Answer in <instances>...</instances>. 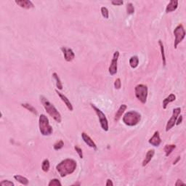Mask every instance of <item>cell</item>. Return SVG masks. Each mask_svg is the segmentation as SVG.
<instances>
[{"label":"cell","instance_id":"2e32d148","mask_svg":"<svg viewBox=\"0 0 186 186\" xmlns=\"http://www.w3.org/2000/svg\"><path fill=\"white\" fill-rule=\"evenodd\" d=\"M154 154H155V151L153 150V149H152V150H149L148 152H147L145 159H144L143 161V167H145L148 163L151 161V159H153Z\"/></svg>","mask_w":186,"mask_h":186},{"label":"cell","instance_id":"9c48e42d","mask_svg":"<svg viewBox=\"0 0 186 186\" xmlns=\"http://www.w3.org/2000/svg\"><path fill=\"white\" fill-rule=\"evenodd\" d=\"M118 57H119V52L116 51L113 55L112 60L110 62V65L108 69L109 73L111 76H114L117 73V63H118Z\"/></svg>","mask_w":186,"mask_h":186},{"label":"cell","instance_id":"52a82bcc","mask_svg":"<svg viewBox=\"0 0 186 186\" xmlns=\"http://www.w3.org/2000/svg\"><path fill=\"white\" fill-rule=\"evenodd\" d=\"M174 35L175 36V44L174 47L176 49L177 48V45L183 41L185 36V31L184 29V27L182 24H179L174 30Z\"/></svg>","mask_w":186,"mask_h":186},{"label":"cell","instance_id":"9a60e30c","mask_svg":"<svg viewBox=\"0 0 186 186\" xmlns=\"http://www.w3.org/2000/svg\"><path fill=\"white\" fill-rule=\"evenodd\" d=\"M177 7H178V1L177 0H172L166 7V13H169L175 11L177 10Z\"/></svg>","mask_w":186,"mask_h":186},{"label":"cell","instance_id":"7402d4cb","mask_svg":"<svg viewBox=\"0 0 186 186\" xmlns=\"http://www.w3.org/2000/svg\"><path fill=\"white\" fill-rule=\"evenodd\" d=\"M176 148V145L172 144V145H166L164 147V152H165L166 156H169L172 153L174 150Z\"/></svg>","mask_w":186,"mask_h":186},{"label":"cell","instance_id":"603a6c76","mask_svg":"<svg viewBox=\"0 0 186 186\" xmlns=\"http://www.w3.org/2000/svg\"><path fill=\"white\" fill-rule=\"evenodd\" d=\"M52 76H53V78L56 81V87H57V88L60 90H63V84H62L60 77L58 76L57 73H53L52 74Z\"/></svg>","mask_w":186,"mask_h":186},{"label":"cell","instance_id":"d6a6232c","mask_svg":"<svg viewBox=\"0 0 186 186\" xmlns=\"http://www.w3.org/2000/svg\"><path fill=\"white\" fill-rule=\"evenodd\" d=\"M111 4H112L113 5H118V6H120V5H122L124 4V2L123 1H115V0H114V1H112L111 2Z\"/></svg>","mask_w":186,"mask_h":186},{"label":"cell","instance_id":"d4e9b609","mask_svg":"<svg viewBox=\"0 0 186 186\" xmlns=\"http://www.w3.org/2000/svg\"><path fill=\"white\" fill-rule=\"evenodd\" d=\"M159 44L160 46V50H161V58H162V62L164 66H166V57H165V53H164V48L163 45V43L161 40L159 41Z\"/></svg>","mask_w":186,"mask_h":186},{"label":"cell","instance_id":"f1b7e54d","mask_svg":"<svg viewBox=\"0 0 186 186\" xmlns=\"http://www.w3.org/2000/svg\"><path fill=\"white\" fill-rule=\"evenodd\" d=\"M101 13H102V15H103L105 18H106V19H108L109 17L108 10L106 7H101Z\"/></svg>","mask_w":186,"mask_h":186},{"label":"cell","instance_id":"cb8c5ba5","mask_svg":"<svg viewBox=\"0 0 186 186\" xmlns=\"http://www.w3.org/2000/svg\"><path fill=\"white\" fill-rule=\"evenodd\" d=\"M50 161L48 159H44V161H42V164H41V169L43 170V172H48V171L50 170Z\"/></svg>","mask_w":186,"mask_h":186},{"label":"cell","instance_id":"44dd1931","mask_svg":"<svg viewBox=\"0 0 186 186\" xmlns=\"http://www.w3.org/2000/svg\"><path fill=\"white\" fill-rule=\"evenodd\" d=\"M139 64V58L137 56H132L131 57L130 60H129V65L131 68H136L137 66H138Z\"/></svg>","mask_w":186,"mask_h":186},{"label":"cell","instance_id":"484cf974","mask_svg":"<svg viewBox=\"0 0 186 186\" xmlns=\"http://www.w3.org/2000/svg\"><path fill=\"white\" fill-rule=\"evenodd\" d=\"M126 13H127V15H132L134 13V7L131 2L127 3L126 5Z\"/></svg>","mask_w":186,"mask_h":186},{"label":"cell","instance_id":"e575fe53","mask_svg":"<svg viewBox=\"0 0 186 186\" xmlns=\"http://www.w3.org/2000/svg\"><path fill=\"white\" fill-rule=\"evenodd\" d=\"M175 185V186H179V185H185V183H183L181 180H180V179H177Z\"/></svg>","mask_w":186,"mask_h":186},{"label":"cell","instance_id":"4fadbf2b","mask_svg":"<svg viewBox=\"0 0 186 186\" xmlns=\"http://www.w3.org/2000/svg\"><path fill=\"white\" fill-rule=\"evenodd\" d=\"M15 3L24 9H31L34 7L33 2L29 0H15Z\"/></svg>","mask_w":186,"mask_h":186},{"label":"cell","instance_id":"277c9868","mask_svg":"<svg viewBox=\"0 0 186 186\" xmlns=\"http://www.w3.org/2000/svg\"><path fill=\"white\" fill-rule=\"evenodd\" d=\"M39 131L43 136H49L52 134L53 129L50 124L49 119L44 114H41L39 118Z\"/></svg>","mask_w":186,"mask_h":186},{"label":"cell","instance_id":"5b68a950","mask_svg":"<svg viewBox=\"0 0 186 186\" xmlns=\"http://www.w3.org/2000/svg\"><path fill=\"white\" fill-rule=\"evenodd\" d=\"M134 92L135 96L140 102L143 104H145L147 101V97H148V87L145 84H137L134 87Z\"/></svg>","mask_w":186,"mask_h":186},{"label":"cell","instance_id":"d590c367","mask_svg":"<svg viewBox=\"0 0 186 186\" xmlns=\"http://www.w3.org/2000/svg\"><path fill=\"white\" fill-rule=\"evenodd\" d=\"M106 186H113L114 185V183H113L112 180H110V179H108L107 182H106Z\"/></svg>","mask_w":186,"mask_h":186},{"label":"cell","instance_id":"e0dca14e","mask_svg":"<svg viewBox=\"0 0 186 186\" xmlns=\"http://www.w3.org/2000/svg\"><path fill=\"white\" fill-rule=\"evenodd\" d=\"M126 108L127 107H126V106L125 104L121 105L118 110H117V112L116 113L115 117H114V121H115V122H118V120L120 119V118L122 116V114H123L125 110H126Z\"/></svg>","mask_w":186,"mask_h":186},{"label":"cell","instance_id":"f546056e","mask_svg":"<svg viewBox=\"0 0 186 186\" xmlns=\"http://www.w3.org/2000/svg\"><path fill=\"white\" fill-rule=\"evenodd\" d=\"M15 184L10 180H3L0 183V186H14Z\"/></svg>","mask_w":186,"mask_h":186},{"label":"cell","instance_id":"836d02e7","mask_svg":"<svg viewBox=\"0 0 186 186\" xmlns=\"http://www.w3.org/2000/svg\"><path fill=\"white\" fill-rule=\"evenodd\" d=\"M182 122H183V116L179 115L178 117H177V121H176V123H175V124L179 125L180 124L182 123Z\"/></svg>","mask_w":186,"mask_h":186},{"label":"cell","instance_id":"ba28073f","mask_svg":"<svg viewBox=\"0 0 186 186\" xmlns=\"http://www.w3.org/2000/svg\"><path fill=\"white\" fill-rule=\"evenodd\" d=\"M180 113H181V108H176L174 109L173 112H172V116H171L170 119L168 121L167 126H166V132H169L175 126V123H176L177 118L178 116L180 114Z\"/></svg>","mask_w":186,"mask_h":186},{"label":"cell","instance_id":"4316f807","mask_svg":"<svg viewBox=\"0 0 186 186\" xmlns=\"http://www.w3.org/2000/svg\"><path fill=\"white\" fill-rule=\"evenodd\" d=\"M63 145H64V143H63V141H58L56 143L54 144L53 148L55 151H58V150H60L61 148H63Z\"/></svg>","mask_w":186,"mask_h":186},{"label":"cell","instance_id":"30bf717a","mask_svg":"<svg viewBox=\"0 0 186 186\" xmlns=\"http://www.w3.org/2000/svg\"><path fill=\"white\" fill-rule=\"evenodd\" d=\"M61 50L63 52V55H64L65 60L67 62H71L74 60V58H75V54L72 50L63 47V48H61Z\"/></svg>","mask_w":186,"mask_h":186},{"label":"cell","instance_id":"6da1fadb","mask_svg":"<svg viewBox=\"0 0 186 186\" xmlns=\"http://www.w3.org/2000/svg\"><path fill=\"white\" fill-rule=\"evenodd\" d=\"M76 161L72 159H66L60 161L57 166L56 169L60 174L61 177H66L72 174L76 169Z\"/></svg>","mask_w":186,"mask_h":186},{"label":"cell","instance_id":"8fae6325","mask_svg":"<svg viewBox=\"0 0 186 186\" xmlns=\"http://www.w3.org/2000/svg\"><path fill=\"white\" fill-rule=\"evenodd\" d=\"M148 143L150 144H151L153 146L155 147H158L159 146L160 144L161 143V140L160 138V135H159V131H156L153 134V135L152 136L151 138L148 141Z\"/></svg>","mask_w":186,"mask_h":186},{"label":"cell","instance_id":"7a4b0ae2","mask_svg":"<svg viewBox=\"0 0 186 186\" xmlns=\"http://www.w3.org/2000/svg\"><path fill=\"white\" fill-rule=\"evenodd\" d=\"M40 100H41V103H42L43 106H44V109H45V110L47 111V113H48L55 121H56L58 123H60L62 120L61 115H60L58 110H57V108L54 106V105H52V103H51L45 97L43 96V95L40 96Z\"/></svg>","mask_w":186,"mask_h":186},{"label":"cell","instance_id":"d6986e66","mask_svg":"<svg viewBox=\"0 0 186 186\" xmlns=\"http://www.w3.org/2000/svg\"><path fill=\"white\" fill-rule=\"evenodd\" d=\"M14 179L17 180V182H19L21 184L23 185H29V180L23 176H21L19 175H14Z\"/></svg>","mask_w":186,"mask_h":186},{"label":"cell","instance_id":"4dcf8cb0","mask_svg":"<svg viewBox=\"0 0 186 186\" xmlns=\"http://www.w3.org/2000/svg\"><path fill=\"white\" fill-rule=\"evenodd\" d=\"M114 87L116 90H119L121 87H122V82H121V79L119 78L116 79L115 82H114Z\"/></svg>","mask_w":186,"mask_h":186},{"label":"cell","instance_id":"83f0119b","mask_svg":"<svg viewBox=\"0 0 186 186\" xmlns=\"http://www.w3.org/2000/svg\"><path fill=\"white\" fill-rule=\"evenodd\" d=\"M62 184L58 179H52L50 181L48 186H61Z\"/></svg>","mask_w":186,"mask_h":186},{"label":"cell","instance_id":"7c38bea8","mask_svg":"<svg viewBox=\"0 0 186 186\" xmlns=\"http://www.w3.org/2000/svg\"><path fill=\"white\" fill-rule=\"evenodd\" d=\"M82 139H83L84 142L85 143L87 144L88 146H90V148H94L95 151L98 149L96 144L95 143V142H94V141L92 140V138L88 135V134H86L85 132H82Z\"/></svg>","mask_w":186,"mask_h":186},{"label":"cell","instance_id":"1f68e13d","mask_svg":"<svg viewBox=\"0 0 186 186\" xmlns=\"http://www.w3.org/2000/svg\"><path fill=\"white\" fill-rule=\"evenodd\" d=\"M74 148H75L76 151L77 152V153L79 154V157H80L81 159H83V152H82V148H80L79 147H78L77 145H75V146H74Z\"/></svg>","mask_w":186,"mask_h":186},{"label":"cell","instance_id":"ffe728a7","mask_svg":"<svg viewBox=\"0 0 186 186\" xmlns=\"http://www.w3.org/2000/svg\"><path fill=\"white\" fill-rule=\"evenodd\" d=\"M21 106L23 108H25V109H27L28 110H29L30 112H31L32 114H33L34 115H37L38 114V113H37V110H36V109L34 107H33L32 105L29 104V103H23V104H21Z\"/></svg>","mask_w":186,"mask_h":186},{"label":"cell","instance_id":"5bb4252c","mask_svg":"<svg viewBox=\"0 0 186 186\" xmlns=\"http://www.w3.org/2000/svg\"><path fill=\"white\" fill-rule=\"evenodd\" d=\"M55 92H56V93L58 94V95L60 97V98L61 99V100L63 101V103H65V105L66 106V107L68 108V110H71V111H72V110H74V108H73L72 104H71V103L70 102L69 100L67 98V97L66 96V95H63V94H62L61 92H59L58 90H55Z\"/></svg>","mask_w":186,"mask_h":186},{"label":"cell","instance_id":"8992f818","mask_svg":"<svg viewBox=\"0 0 186 186\" xmlns=\"http://www.w3.org/2000/svg\"><path fill=\"white\" fill-rule=\"evenodd\" d=\"M92 108H93V110H95V113H96L97 116H98V118H99L100 124V126L102 127V129L104 130V131L107 132L108 131V119L106 118V115L103 114V112L101 110H100L98 108H97L95 105L91 104Z\"/></svg>","mask_w":186,"mask_h":186},{"label":"cell","instance_id":"ac0fdd59","mask_svg":"<svg viewBox=\"0 0 186 186\" xmlns=\"http://www.w3.org/2000/svg\"><path fill=\"white\" fill-rule=\"evenodd\" d=\"M175 100H176V96H175L174 94H170L169 96L167 97V98L163 100V108H167V106L169 105V103H172V102L175 101Z\"/></svg>","mask_w":186,"mask_h":186},{"label":"cell","instance_id":"8d00e7d4","mask_svg":"<svg viewBox=\"0 0 186 186\" xmlns=\"http://www.w3.org/2000/svg\"><path fill=\"white\" fill-rule=\"evenodd\" d=\"M180 156H178V157H177V159H176V160H175V161H174V163H173V164H174V165H175V164H177V163L178 162V161H179V160H180Z\"/></svg>","mask_w":186,"mask_h":186},{"label":"cell","instance_id":"3957f363","mask_svg":"<svg viewBox=\"0 0 186 186\" xmlns=\"http://www.w3.org/2000/svg\"><path fill=\"white\" fill-rule=\"evenodd\" d=\"M123 122L126 125L129 126H136L141 120V115L140 113L137 112L135 110L128 111L124 115Z\"/></svg>","mask_w":186,"mask_h":186}]
</instances>
